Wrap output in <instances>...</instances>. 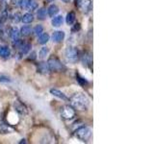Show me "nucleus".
Instances as JSON below:
<instances>
[{"instance_id": "nucleus-10", "label": "nucleus", "mask_w": 154, "mask_h": 144, "mask_svg": "<svg viewBox=\"0 0 154 144\" xmlns=\"http://www.w3.org/2000/svg\"><path fill=\"white\" fill-rule=\"evenodd\" d=\"M58 13H59V8H58V6H56V5H54V4L49 6V8L47 9V14L50 17H54Z\"/></svg>"}, {"instance_id": "nucleus-15", "label": "nucleus", "mask_w": 154, "mask_h": 144, "mask_svg": "<svg viewBox=\"0 0 154 144\" xmlns=\"http://www.w3.org/2000/svg\"><path fill=\"white\" fill-rule=\"evenodd\" d=\"M74 21H75V14L73 12H69L66 14V22L69 24V25H71V24H73Z\"/></svg>"}, {"instance_id": "nucleus-4", "label": "nucleus", "mask_w": 154, "mask_h": 144, "mask_svg": "<svg viewBox=\"0 0 154 144\" xmlns=\"http://www.w3.org/2000/svg\"><path fill=\"white\" fill-rule=\"evenodd\" d=\"M65 56L67 62H71V64H74L78 60V51H77L75 47H69L66 48Z\"/></svg>"}, {"instance_id": "nucleus-5", "label": "nucleus", "mask_w": 154, "mask_h": 144, "mask_svg": "<svg viewBox=\"0 0 154 144\" xmlns=\"http://www.w3.org/2000/svg\"><path fill=\"white\" fill-rule=\"evenodd\" d=\"M75 115V110L71 106H64L61 109V116L65 120L72 119Z\"/></svg>"}, {"instance_id": "nucleus-6", "label": "nucleus", "mask_w": 154, "mask_h": 144, "mask_svg": "<svg viewBox=\"0 0 154 144\" xmlns=\"http://www.w3.org/2000/svg\"><path fill=\"white\" fill-rule=\"evenodd\" d=\"M75 5L82 13H89L91 9V0H75Z\"/></svg>"}, {"instance_id": "nucleus-30", "label": "nucleus", "mask_w": 154, "mask_h": 144, "mask_svg": "<svg viewBox=\"0 0 154 144\" xmlns=\"http://www.w3.org/2000/svg\"><path fill=\"white\" fill-rule=\"evenodd\" d=\"M47 1H48V2H53L54 0H47Z\"/></svg>"}, {"instance_id": "nucleus-13", "label": "nucleus", "mask_w": 154, "mask_h": 144, "mask_svg": "<svg viewBox=\"0 0 154 144\" xmlns=\"http://www.w3.org/2000/svg\"><path fill=\"white\" fill-rule=\"evenodd\" d=\"M91 62H93V60H91V55L90 53H86V54H84L83 57H82V62H83L84 65L90 66L91 64Z\"/></svg>"}, {"instance_id": "nucleus-22", "label": "nucleus", "mask_w": 154, "mask_h": 144, "mask_svg": "<svg viewBox=\"0 0 154 144\" xmlns=\"http://www.w3.org/2000/svg\"><path fill=\"white\" fill-rule=\"evenodd\" d=\"M31 50V44L29 43H26V44H22L20 46V54L21 55H25L27 53Z\"/></svg>"}, {"instance_id": "nucleus-1", "label": "nucleus", "mask_w": 154, "mask_h": 144, "mask_svg": "<svg viewBox=\"0 0 154 144\" xmlns=\"http://www.w3.org/2000/svg\"><path fill=\"white\" fill-rule=\"evenodd\" d=\"M70 106L77 110H87L90 105V100L83 93H76L69 99Z\"/></svg>"}, {"instance_id": "nucleus-20", "label": "nucleus", "mask_w": 154, "mask_h": 144, "mask_svg": "<svg viewBox=\"0 0 154 144\" xmlns=\"http://www.w3.org/2000/svg\"><path fill=\"white\" fill-rule=\"evenodd\" d=\"M20 35L23 37H27L31 34V27L30 26H23L20 29Z\"/></svg>"}, {"instance_id": "nucleus-29", "label": "nucleus", "mask_w": 154, "mask_h": 144, "mask_svg": "<svg viewBox=\"0 0 154 144\" xmlns=\"http://www.w3.org/2000/svg\"><path fill=\"white\" fill-rule=\"evenodd\" d=\"M19 143H26V141H25V139H21V141L19 142Z\"/></svg>"}, {"instance_id": "nucleus-28", "label": "nucleus", "mask_w": 154, "mask_h": 144, "mask_svg": "<svg viewBox=\"0 0 154 144\" xmlns=\"http://www.w3.org/2000/svg\"><path fill=\"white\" fill-rule=\"evenodd\" d=\"M62 1H63V2H65V3H69V2L70 1V0H62Z\"/></svg>"}, {"instance_id": "nucleus-14", "label": "nucleus", "mask_w": 154, "mask_h": 144, "mask_svg": "<svg viewBox=\"0 0 154 144\" xmlns=\"http://www.w3.org/2000/svg\"><path fill=\"white\" fill-rule=\"evenodd\" d=\"M34 20V16L30 13H26L21 16V21L24 23H31Z\"/></svg>"}, {"instance_id": "nucleus-26", "label": "nucleus", "mask_w": 154, "mask_h": 144, "mask_svg": "<svg viewBox=\"0 0 154 144\" xmlns=\"http://www.w3.org/2000/svg\"><path fill=\"white\" fill-rule=\"evenodd\" d=\"M10 80L8 77H5V76H0V82H10Z\"/></svg>"}, {"instance_id": "nucleus-12", "label": "nucleus", "mask_w": 154, "mask_h": 144, "mask_svg": "<svg viewBox=\"0 0 154 144\" xmlns=\"http://www.w3.org/2000/svg\"><path fill=\"white\" fill-rule=\"evenodd\" d=\"M49 38H50V37L47 33H42L41 35L38 36V41L40 44H45V43H47L48 40H49Z\"/></svg>"}, {"instance_id": "nucleus-9", "label": "nucleus", "mask_w": 154, "mask_h": 144, "mask_svg": "<svg viewBox=\"0 0 154 144\" xmlns=\"http://www.w3.org/2000/svg\"><path fill=\"white\" fill-rule=\"evenodd\" d=\"M49 67H48V64L45 62H42L38 64V72H40L42 74H47L49 72Z\"/></svg>"}, {"instance_id": "nucleus-11", "label": "nucleus", "mask_w": 154, "mask_h": 144, "mask_svg": "<svg viewBox=\"0 0 154 144\" xmlns=\"http://www.w3.org/2000/svg\"><path fill=\"white\" fill-rule=\"evenodd\" d=\"M63 22H64V18H63L62 16H55L51 21L52 26H54V27H60L63 24Z\"/></svg>"}, {"instance_id": "nucleus-18", "label": "nucleus", "mask_w": 154, "mask_h": 144, "mask_svg": "<svg viewBox=\"0 0 154 144\" xmlns=\"http://www.w3.org/2000/svg\"><path fill=\"white\" fill-rule=\"evenodd\" d=\"M37 16L40 20H45L46 18V10L45 8H41L37 13Z\"/></svg>"}, {"instance_id": "nucleus-7", "label": "nucleus", "mask_w": 154, "mask_h": 144, "mask_svg": "<svg viewBox=\"0 0 154 144\" xmlns=\"http://www.w3.org/2000/svg\"><path fill=\"white\" fill-rule=\"evenodd\" d=\"M52 40L56 42V43H59L62 42L64 40L65 38V32L63 31H55L54 33L52 34Z\"/></svg>"}, {"instance_id": "nucleus-25", "label": "nucleus", "mask_w": 154, "mask_h": 144, "mask_svg": "<svg viewBox=\"0 0 154 144\" xmlns=\"http://www.w3.org/2000/svg\"><path fill=\"white\" fill-rule=\"evenodd\" d=\"M28 1H29V0H20V2H19V5H20V7L22 9H26Z\"/></svg>"}, {"instance_id": "nucleus-19", "label": "nucleus", "mask_w": 154, "mask_h": 144, "mask_svg": "<svg viewBox=\"0 0 154 144\" xmlns=\"http://www.w3.org/2000/svg\"><path fill=\"white\" fill-rule=\"evenodd\" d=\"M10 49L7 46H2L0 47V56L3 58H8L10 56Z\"/></svg>"}, {"instance_id": "nucleus-8", "label": "nucleus", "mask_w": 154, "mask_h": 144, "mask_svg": "<svg viewBox=\"0 0 154 144\" xmlns=\"http://www.w3.org/2000/svg\"><path fill=\"white\" fill-rule=\"evenodd\" d=\"M50 93H51L53 96H56V97H58L59 99L65 100V101H67V100H69V98L66 97V94H64V93H63L62 91H60L59 89H56V88H51V89H50Z\"/></svg>"}, {"instance_id": "nucleus-24", "label": "nucleus", "mask_w": 154, "mask_h": 144, "mask_svg": "<svg viewBox=\"0 0 154 144\" xmlns=\"http://www.w3.org/2000/svg\"><path fill=\"white\" fill-rule=\"evenodd\" d=\"M34 33H35V35L40 36L42 33H43V27L42 25H37L34 28Z\"/></svg>"}, {"instance_id": "nucleus-16", "label": "nucleus", "mask_w": 154, "mask_h": 144, "mask_svg": "<svg viewBox=\"0 0 154 144\" xmlns=\"http://www.w3.org/2000/svg\"><path fill=\"white\" fill-rule=\"evenodd\" d=\"M10 36H11L13 40H17L19 38V36H20V32L18 31V29L17 28H12L11 33H10Z\"/></svg>"}, {"instance_id": "nucleus-27", "label": "nucleus", "mask_w": 154, "mask_h": 144, "mask_svg": "<svg viewBox=\"0 0 154 144\" xmlns=\"http://www.w3.org/2000/svg\"><path fill=\"white\" fill-rule=\"evenodd\" d=\"M79 28H80L79 24L77 23V24H76V26H75V28H74V29H73V30H72V31H74V30H79Z\"/></svg>"}, {"instance_id": "nucleus-23", "label": "nucleus", "mask_w": 154, "mask_h": 144, "mask_svg": "<svg viewBox=\"0 0 154 144\" xmlns=\"http://www.w3.org/2000/svg\"><path fill=\"white\" fill-rule=\"evenodd\" d=\"M48 53H49V49H48L47 47H42L40 50V52H38V57H40L41 59H45L48 55Z\"/></svg>"}, {"instance_id": "nucleus-21", "label": "nucleus", "mask_w": 154, "mask_h": 144, "mask_svg": "<svg viewBox=\"0 0 154 144\" xmlns=\"http://www.w3.org/2000/svg\"><path fill=\"white\" fill-rule=\"evenodd\" d=\"M37 8H38V3L36 0H29L26 9L29 10V11H33V10H36Z\"/></svg>"}, {"instance_id": "nucleus-17", "label": "nucleus", "mask_w": 154, "mask_h": 144, "mask_svg": "<svg viewBox=\"0 0 154 144\" xmlns=\"http://www.w3.org/2000/svg\"><path fill=\"white\" fill-rule=\"evenodd\" d=\"M14 132V130L8 126V125H5V124H0V133L1 134H10Z\"/></svg>"}, {"instance_id": "nucleus-3", "label": "nucleus", "mask_w": 154, "mask_h": 144, "mask_svg": "<svg viewBox=\"0 0 154 144\" xmlns=\"http://www.w3.org/2000/svg\"><path fill=\"white\" fill-rule=\"evenodd\" d=\"M47 64H48V67H49L50 71L60 72V71H63L65 69V67H64V65H63L62 62L55 57L50 58L47 62Z\"/></svg>"}, {"instance_id": "nucleus-2", "label": "nucleus", "mask_w": 154, "mask_h": 144, "mask_svg": "<svg viewBox=\"0 0 154 144\" xmlns=\"http://www.w3.org/2000/svg\"><path fill=\"white\" fill-rule=\"evenodd\" d=\"M75 134L77 138H79L82 141H88L91 137V130L89 127L82 126L76 130Z\"/></svg>"}]
</instances>
